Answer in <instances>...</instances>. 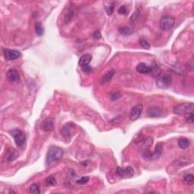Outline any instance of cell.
<instances>
[{
    "label": "cell",
    "instance_id": "cell-1",
    "mask_svg": "<svg viewBox=\"0 0 194 194\" xmlns=\"http://www.w3.org/2000/svg\"><path fill=\"white\" fill-rule=\"evenodd\" d=\"M62 156H63V150L59 146H52L47 152L46 163V165H50L54 162L60 160Z\"/></svg>",
    "mask_w": 194,
    "mask_h": 194
},
{
    "label": "cell",
    "instance_id": "cell-2",
    "mask_svg": "<svg viewBox=\"0 0 194 194\" xmlns=\"http://www.w3.org/2000/svg\"><path fill=\"white\" fill-rule=\"evenodd\" d=\"M194 105L193 102H183L176 105L174 108V113L178 115H184L188 113L193 112Z\"/></svg>",
    "mask_w": 194,
    "mask_h": 194
},
{
    "label": "cell",
    "instance_id": "cell-3",
    "mask_svg": "<svg viewBox=\"0 0 194 194\" xmlns=\"http://www.w3.org/2000/svg\"><path fill=\"white\" fill-rule=\"evenodd\" d=\"M91 60H92V56L90 54L83 55L79 60V65L81 67L82 71L86 74H90L92 71V68L90 66Z\"/></svg>",
    "mask_w": 194,
    "mask_h": 194
},
{
    "label": "cell",
    "instance_id": "cell-4",
    "mask_svg": "<svg viewBox=\"0 0 194 194\" xmlns=\"http://www.w3.org/2000/svg\"><path fill=\"white\" fill-rule=\"evenodd\" d=\"M175 23V19L171 15H165L161 18L159 22V27L162 30H168L174 27Z\"/></svg>",
    "mask_w": 194,
    "mask_h": 194
},
{
    "label": "cell",
    "instance_id": "cell-5",
    "mask_svg": "<svg viewBox=\"0 0 194 194\" xmlns=\"http://www.w3.org/2000/svg\"><path fill=\"white\" fill-rule=\"evenodd\" d=\"M172 76L170 74H159V75L157 77L156 83L157 86L160 88H162V89H165L170 87L171 83H172Z\"/></svg>",
    "mask_w": 194,
    "mask_h": 194
},
{
    "label": "cell",
    "instance_id": "cell-6",
    "mask_svg": "<svg viewBox=\"0 0 194 194\" xmlns=\"http://www.w3.org/2000/svg\"><path fill=\"white\" fill-rule=\"evenodd\" d=\"M9 133L12 135V137H13L17 146H19V147L24 146L26 140V136L24 132H22L20 130H13V131H10Z\"/></svg>",
    "mask_w": 194,
    "mask_h": 194
},
{
    "label": "cell",
    "instance_id": "cell-7",
    "mask_svg": "<svg viewBox=\"0 0 194 194\" xmlns=\"http://www.w3.org/2000/svg\"><path fill=\"white\" fill-rule=\"evenodd\" d=\"M162 152V146L161 144H158L155 146L153 152L147 150L145 151L143 153V157L148 160H155L161 156Z\"/></svg>",
    "mask_w": 194,
    "mask_h": 194
},
{
    "label": "cell",
    "instance_id": "cell-8",
    "mask_svg": "<svg viewBox=\"0 0 194 194\" xmlns=\"http://www.w3.org/2000/svg\"><path fill=\"white\" fill-rule=\"evenodd\" d=\"M134 169L131 167L117 168L116 169V175L118 177H120V178H131L132 176H134Z\"/></svg>",
    "mask_w": 194,
    "mask_h": 194
},
{
    "label": "cell",
    "instance_id": "cell-9",
    "mask_svg": "<svg viewBox=\"0 0 194 194\" xmlns=\"http://www.w3.org/2000/svg\"><path fill=\"white\" fill-rule=\"evenodd\" d=\"M143 111V105L142 104H138L135 105L134 108L131 109V112L129 114V118L131 121H136L140 117Z\"/></svg>",
    "mask_w": 194,
    "mask_h": 194
},
{
    "label": "cell",
    "instance_id": "cell-10",
    "mask_svg": "<svg viewBox=\"0 0 194 194\" xmlns=\"http://www.w3.org/2000/svg\"><path fill=\"white\" fill-rule=\"evenodd\" d=\"M4 56L8 60H15V59H18V58L21 57V53L18 52V50L5 49H4Z\"/></svg>",
    "mask_w": 194,
    "mask_h": 194
},
{
    "label": "cell",
    "instance_id": "cell-11",
    "mask_svg": "<svg viewBox=\"0 0 194 194\" xmlns=\"http://www.w3.org/2000/svg\"><path fill=\"white\" fill-rule=\"evenodd\" d=\"M41 128L45 132H52L54 130V120L51 117L45 119L41 124Z\"/></svg>",
    "mask_w": 194,
    "mask_h": 194
},
{
    "label": "cell",
    "instance_id": "cell-12",
    "mask_svg": "<svg viewBox=\"0 0 194 194\" xmlns=\"http://www.w3.org/2000/svg\"><path fill=\"white\" fill-rule=\"evenodd\" d=\"M7 78L11 83H18L20 80L19 73L16 69H10L7 73Z\"/></svg>",
    "mask_w": 194,
    "mask_h": 194
},
{
    "label": "cell",
    "instance_id": "cell-13",
    "mask_svg": "<svg viewBox=\"0 0 194 194\" xmlns=\"http://www.w3.org/2000/svg\"><path fill=\"white\" fill-rule=\"evenodd\" d=\"M18 152H17V150H15V149H9V150L6 152L4 160L5 162H11L16 159V158H18Z\"/></svg>",
    "mask_w": 194,
    "mask_h": 194
},
{
    "label": "cell",
    "instance_id": "cell-14",
    "mask_svg": "<svg viewBox=\"0 0 194 194\" xmlns=\"http://www.w3.org/2000/svg\"><path fill=\"white\" fill-rule=\"evenodd\" d=\"M147 114L148 116L150 117H158L162 116L163 111L161 108L158 107H152L148 109Z\"/></svg>",
    "mask_w": 194,
    "mask_h": 194
},
{
    "label": "cell",
    "instance_id": "cell-15",
    "mask_svg": "<svg viewBox=\"0 0 194 194\" xmlns=\"http://www.w3.org/2000/svg\"><path fill=\"white\" fill-rule=\"evenodd\" d=\"M136 70H137V72L140 73V74H148L151 73V67H149L146 64L143 63V62L139 63L137 65V66L136 67Z\"/></svg>",
    "mask_w": 194,
    "mask_h": 194
},
{
    "label": "cell",
    "instance_id": "cell-16",
    "mask_svg": "<svg viewBox=\"0 0 194 194\" xmlns=\"http://www.w3.org/2000/svg\"><path fill=\"white\" fill-rule=\"evenodd\" d=\"M192 163V160L189 159L187 157H180L175 161V165L178 166H185Z\"/></svg>",
    "mask_w": 194,
    "mask_h": 194
},
{
    "label": "cell",
    "instance_id": "cell-17",
    "mask_svg": "<svg viewBox=\"0 0 194 194\" xmlns=\"http://www.w3.org/2000/svg\"><path fill=\"white\" fill-rule=\"evenodd\" d=\"M114 5H115V2H105V9L107 15H111L112 14L113 11H114Z\"/></svg>",
    "mask_w": 194,
    "mask_h": 194
},
{
    "label": "cell",
    "instance_id": "cell-18",
    "mask_svg": "<svg viewBox=\"0 0 194 194\" xmlns=\"http://www.w3.org/2000/svg\"><path fill=\"white\" fill-rule=\"evenodd\" d=\"M114 73H115V71H114V70H111V71H108V72H107L102 78V80H101V84H105V83H106L107 82L111 80V79L112 78V77L114 76Z\"/></svg>",
    "mask_w": 194,
    "mask_h": 194
},
{
    "label": "cell",
    "instance_id": "cell-19",
    "mask_svg": "<svg viewBox=\"0 0 194 194\" xmlns=\"http://www.w3.org/2000/svg\"><path fill=\"white\" fill-rule=\"evenodd\" d=\"M178 144L179 146V147L182 149H187L190 146V140L187 138H181L178 140Z\"/></svg>",
    "mask_w": 194,
    "mask_h": 194
},
{
    "label": "cell",
    "instance_id": "cell-20",
    "mask_svg": "<svg viewBox=\"0 0 194 194\" xmlns=\"http://www.w3.org/2000/svg\"><path fill=\"white\" fill-rule=\"evenodd\" d=\"M35 33L38 36H41L43 34L44 29L41 23H36V24H35Z\"/></svg>",
    "mask_w": 194,
    "mask_h": 194
},
{
    "label": "cell",
    "instance_id": "cell-21",
    "mask_svg": "<svg viewBox=\"0 0 194 194\" xmlns=\"http://www.w3.org/2000/svg\"><path fill=\"white\" fill-rule=\"evenodd\" d=\"M140 10H137L134 14H133L132 16L131 17V20H130V21H131V24H135L136 23H137V21H139V19H140Z\"/></svg>",
    "mask_w": 194,
    "mask_h": 194
},
{
    "label": "cell",
    "instance_id": "cell-22",
    "mask_svg": "<svg viewBox=\"0 0 194 194\" xmlns=\"http://www.w3.org/2000/svg\"><path fill=\"white\" fill-rule=\"evenodd\" d=\"M119 33L122 35H124V36H129V35L132 33V30L129 27H124L119 29Z\"/></svg>",
    "mask_w": 194,
    "mask_h": 194
},
{
    "label": "cell",
    "instance_id": "cell-23",
    "mask_svg": "<svg viewBox=\"0 0 194 194\" xmlns=\"http://www.w3.org/2000/svg\"><path fill=\"white\" fill-rule=\"evenodd\" d=\"M30 193H40V190H39V185L38 184H33L30 186V190H29Z\"/></svg>",
    "mask_w": 194,
    "mask_h": 194
},
{
    "label": "cell",
    "instance_id": "cell-24",
    "mask_svg": "<svg viewBox=\"0 0 194 194\" xmlns=\"http://www.w3.org/2000/svg\"><path fill=\"white\" fill-rule=\"evenodd\" d=\"M184 181L186 184H192L194 181V178H193V175L192 174H188V175H186L184 178Z\"/></svg>",
    "mask_w": 194,
    "mask_h": 194
},
{
    "label": "cell",
    "instance_id": "cell-25",
    "mask_svg": "<svg viewBox=\"0 0 194 194\" xmlns=\"http://www.w3.org/2000/svg\"><path fill=\"white\" fill-rule=\"evenodd\" d=\"M74 15V10H73L72 9H69V10L68 11V12H67L66 16H65V22L66 23L69 22V21L73 18Z\"/></svg>",
    "mask_w": 194,
    "mask_h": 194
},
{
    "label": "cell",
    "instance_id": "cell-26",
    "mask_svg": "<svg viewBox=\"0 0 194 194\" xmlns=\"http://www.w3.org/2000/svg\"><path fill=\"white\" fill-rule=\"evenodd\" d=\"M45 184L46 185L49 186H52V185H55L56 184V178L53 176H49L45 180Z\"/></svg>",
    "mask_w": 194,
    "mask_h": 194
},
{
    "label": "cell",
    "instance_id": "cell-27",
    "mask_svg": "<svg viewBox=\"0 0 194 194\" xmlns=\"http://www.w3.org/2000/svg\"><path fill=\"white\" fill-rule=\"evenodd\" d=\"M140 45L142 48L145 49H149V48H150V45L148 43V41L146 39H143V38L140 39Z\"/></svg>",
    "mask_w": 194,
    "mask_h": 194
},
{
    "label": "cell",
    "instance_id": "cell-28",
    "mask_svg": "<svg viewBox=\"0 0 194 194\" xmlns=\"http://www.w3.org/2000/svg\"><path fill=\"white\" fill-rule=\"evenodd\" d=\"M121 96V94L119 92H114V93H112L111 95H110L109 98L111 100L116 101V100H117L118 99H120Z\"/></svg>",
    "mask_w": 194,
    "mask_h": 194
},
{
    "label": "cell",
    "instance_id": "cell-29",
    "mask_svg": "<svg viewBox=\"0 0 194 194\" xmlns=\"http://www.w3.org/2000/svg\"><path fill=\"white\" fill-rule=\"evenodd\" d=\"M89 180H90L89 177H87V176L86 177H82L80 179L77 180V183L79 184H87L88 181H89Z\"/></svg>",
    "mask_w": 194,
    "mask_h": 194
},
{
    "label": "cell",
    "instance_id": "cell-30",
    "mask_svg": "<svg viewBox=\"0 0 194 194\" xmlns=\"http://www.w3.org/2000/svg\"><path fill=\"white\" fill-rule=\"evenodd\" d=\"M117 12L120 15H126L128 13V11H127V8L125 5H121L119 7L118 10H117Z\"/></svg>",
    "mask_w": 194,
    "mask_h": 194
},
{
    "label": "cell",
    "instance_id": "cell-31",
    "mask_svg": "<svg viewBox=\"0 0 194 194\" xmlns=\"http://www.w3.org/2000/svg\"><path fill=\"white\" fill-rule=\"evenodd\" d=\"M186 120H187V123H190V124L193 123V121H194L193 112L188 113V114H187V119H186Z\"/></svg>",
    "mask_w": 194,
    "mask_h": 194
},
{
    "label": "cell",
    "instance_id": "cell-32",
    "mask_svg": "<svg viewBox=\"0 0 194 194\" xmlns=\"http://www.w3.org/2000/svg\"><path fill=\"white\" fill-rule=\"evenodd\" d=\"M94 39H100L101 38V33L99 31V30H97V31L95 32V33H94Z\"/></svg>",
    "mask_w": 194,
    "mask_h": 194
}]
</instances>
